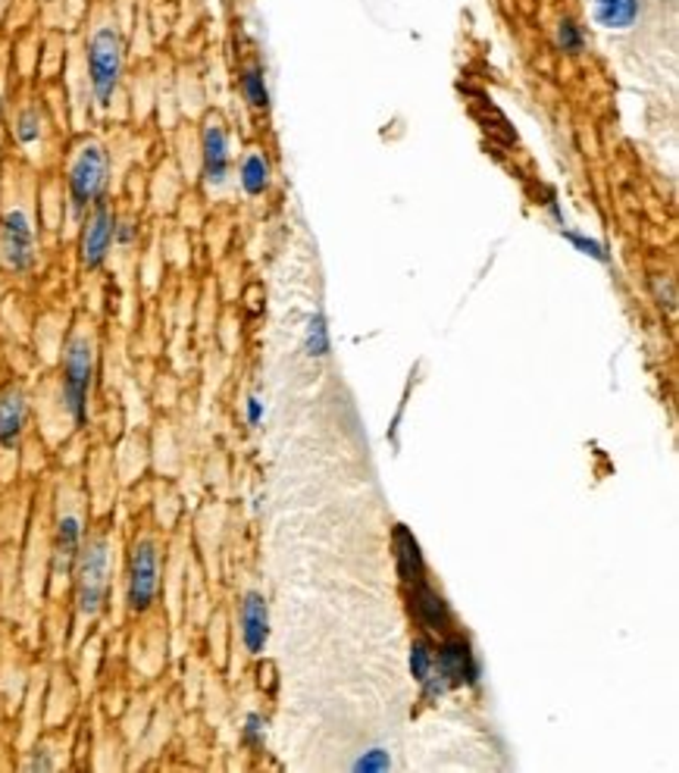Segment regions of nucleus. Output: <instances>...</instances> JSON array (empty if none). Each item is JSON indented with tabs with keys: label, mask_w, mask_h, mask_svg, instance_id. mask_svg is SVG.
Listing matches in <instances>:
<instances>
[{
	"label": "nucleus",
	"mask_w": 679,
	"mask_h": 773,
	"mask_svg": "<svg viewBox=\"0 0 679 773\" xmlns=\"http://www.w3.org/2000/svg\"><path fill=\"white\" fill-rule=\"evenodd\" d=\"M119 76H122V39L117 29L104 25L91 35V44H88V78H91V92L100 107L114 100Z\"/></svg>",
	"instance_id": "obj_1"
},
{
	"label": "nucleus",
	"mask_w": 679,
	"mask_h": 773,
	"mask_svg": "<svg viewBox=\"0 0 679 773\" xmlns=\"http://www.w3.org/2000/svg\"><path fill=\"white\" fill-rule=\"evenodd\" d=\"M95 376V351L88 339H73L66 357H63V401L73 417V423L82 426L88 417V388Z\"/></svg>",
	"instance_id": "obj_2"
},
{
	"label": "nucleus",
	"mask_w": 679,
	"mask_h": 773,
	"mask_svg": "<svg viewBox=\"0 0 679 773\" xmlns=\"http://www.w3.org/2000/svg\"><path fill=\"white\" fill-rule=\"evenodd\" d=\"M107 189V154L100 144H85L69 170V211L73 219H82L85 211L100 201Z\"/></svg>",
	"instance_id": "obj_3"
},
{
	"label": "nucleus",
	"mask_w": 679,
	"mask_h": 773,
	"mask_svg": "<svg viewBox=\"0 0 679 773\" xmlns=\"http://www.w3.org/2000/svg\"><path fill=\"white\" fill-rule=\"evenodd\" d=\"M107 573H110V548L107 539H91L82 548L78 558V582H76V601L82 618H95L107 595Z\"/></svg>",
	"instance_id": "obj_4"
},
{
	"label": "nucleus",
	"mask_w": 679,
	"mask_h": 773,
	"mask_svg": "<svg viewBox=\"0 0 679 773\" xmlns=\"http://www.w3.org/2000/svg\"><path fill=\"white\" fill-rule=\"evenodd\" d=\"M160 589V551L151 539L138 541L132 551V567H129V608L132 611H148L157 599Z\"/></svg>",
	"instance_id": "obj_5"
},
{
	"label": "nucleus",
	"mask_w": 679,
	"mask_h": 773,
	"mask_svg": "<svg viewBox=\"0 0 679 773\" xmlns=\"http://www.w3.org/2000/svg\"><path fill=\"white\" fill-rule=\"evenodd\" d=\"M0 254L7 267L17 272H25L35 264V233L32 223L22 211H10L0 223Z\"/></svg>",
	"instance_id": "obj_6"
},
{
	"label": "nucleus",
	"mask_w": 679,
	"mask_h": 773,
	"mask_svg": "<svg viewBox=\"0 0 679 773\" xmlns=\"http://www.w3.org/2000/svg\"><path fill=\"white\" fill-rule=\"evenodd\" d=\"M435 670L445 679V686H476L479 683V664L473 657L470 642L461 636L442 642V648L435 655Z\"/></svg>",
	"instance_id": "obj_7"
},
{
	"label": "nucleus",
	"mask_w": 679,
	"mask_h": 773,
	"mask_svg": "<svg viewBox=\"0 0 679 773\" xmlns=\"http://www.w3.org/2000/svg\"><path fill=\"white\" fill-rule=\"evenodd\" d=\"M114 229H117L114 213H110V207L104 201H97L95 213H91V219H88V226L82 233V264L88 270H97L107 260L110 245H114Z\"/></svg>",
	"instance_id": "obj_8"
},
{
	"label": "nucleus",
	"mask_w": 679,
	"mask_h": 773,
	"mask_svg": "<svg viewBox=\"0 0 679 773\" xmlns=\"http://www.w3.org/2000/svg\"><path fill=\"white\" fill-rule=\"evenodd\" d=\"M241 638H245V648L251 655H260L267 648V638H270V611H267V601L257 592H248L245 601H241Z\"/></svg>",
	"instance_id": "obj_9"
},
{
	"label": "nucleus",
	"mask_w": 679,
	"mask_h": 773,
	"mask_svg": "<svg viewBox=\"0 0 679 773\" xmlns=\"http://www.w3.org/2000/svg\"><path fill=\"white\" fill-rule=\"evenodd\" d=\"M204 179L214 189H223L229 179V138L216 122L204 129Z\"/></svg>",
	"instance_id": "obj_10"
},
{
	"label": "nucleus",
	"mask_w": 679,
	"mask_h": 773,
	"mask_svg": "<svg viewBox=\"0 0 679 773\" xmlns=\"http://www.w3.org/2000/svg\"><path fill=\"white\" fill-rule=\"evenodd\" d=\"M410 586H413V592H410V608H413L417 620H420L423 626H429V630H435V633H445L448 623H451V611H448L445 599H442L432 586H427V580H417L410 582Z\"/></svg>",
	"instance_id": "obj_11"
},
{
	"label": "nucleus",
	"mask_w": 679,
	"mask_h": 773,
	"mask_svg": "<svg viewBox=\"0 0 679 773\" xmlns=\"http://www.w3.org/2000/svg\"><path fill=\"white\" fill-rule=\"evenodd\" d=\"M25 395L20 388H7L0 395V445L3 448H17L22 436V426H25Z\"/></svg>",
	"instance_id": "obj_12"
},
{
	"label": "nucleus",
	"mask_w": 679,
	"mask_h": 773,
	"mask_svg": "<svg viewBox=\"0 0 679 773\" xmlns=\"http://www.w3.org/2000/svg\"><path fill=\"white\" fill-rule=\"evenodd\" d=\"M395 561H398V577L405 582L423 580V573H427L423 551H420V541L413 539L408 526L395 529Z\"/></svg>",
	"instance_id": "obj_13"
},
{
	"label": "nucleus",
	"mask_w": 679,
	"mask_h": 773,
	"mask_svg": "<svg viewBox=\"0 0 679 773\" xmlns=\"http://www.w3.org/2000/svg\"><path fill=\"white\" fill-rule=\"evenodd\" d=\"M595 22L611 32H626L639 22V0H595Z\"/></svg>",
	"instance_id": "obj_14"
},
{
	"label": "nucleus",
	"mask_w": 679,
	"mask_h": 773,
	"mask_svg": "<svg viewBox=\"0 0 679 773\" xmlns=\"http://www.w3.org/2000/svg\"><path fill=\"white\" fill-rule=\"evenodd\" d=\"M78 541H82V523L76 517H63L57 526V551H54V570L60 577L69 573V567L76 561Z\"/></svg>",
	"instance_id": "obj_15"
},
{
	"label": "nucleus",
	"mask_w": 679,
	"mask_h": 773,
	"mask_svg": "<svg viewBox=\"0 0 679 773\" xmlns=\"http://www.w3.org/2000/svg\"><path fill=\"white\" fill-rule=\"evenodd\" d=\"M241 189L257 197L270 189V163L263 154H248L241 160Z\"/></svg>",
	"instance_id": "obj_16"
},
{
	"label": "nucleus",
	"mask_w": 679,
	"mask_h": 773,
	"mask_svg": "<svg viewBox=\"0 0 679 773\" xmlns=\"http://www.w3.org/2000/svg\"><path fill=\"white\" fill-rule=\"evenodd\" d=\"M330 348L332 342L326 316H323V313H313L311 320H308V332H304V351H308V357H326Z\"/></svg>",
	"instance_id": "obj_17"
},
{
	"label": "nucleus",
	"mask_w": 679,
	"mask_h": 773,
	"mask_svg": "<svg viewBox=\"0 0 679 773\" xmlns=\"http://www.w3.org/2000/svg\"><path fill=\"white\" fill-rule=\"evenodd\" d=\"M241 92H245V100L251 104L254 110H267L270 107V92H267V82H263V69H248L241 76Z\"/></svg>",
	"instance_id": "obj_18"
},
{
	"label": "nucleus",
	"mask_w": 679,
	"mask_h": 773,
	"mask_svg": "<svg viewBox=\"0 0 679 773\" xmlns=\"http://www.w3.org/2000/svg\"><path fill=\"white\" fill-rule=\"evenodd\" d=\"M432 670H435L432 645H429L427 638H417V642L410 645V677L417 679V683H423V679L432 677Z\"/></svg>",
	"instance_id": "obj_19"
},
{
	"label": "nucleus",
	"mask_w": 679,
	"mask_h": 773,
	"mask_svg": "<svg viewBox=\"0 0 679 773\" xmlns=\"http://www.w3.org/2000/svg\"><path fill=\"white\" fill-rule=\"evenodd\" d=\"M558 47L563 54H580L585 47V39H582V29L573 20H561L558 25Z\"/></svg>",
	"instance_id": "obj_20"
},
{
	"label": "nucleus",
	"mask_w": 679,
	"mask_h": 773,
	"mask_svg": "<svg viewBox=\"0 0 679 773\" xmlns=\"http://www.w3.org/2000/svg\"><path fill=\"white\" fill-rule=\"evenodd\" d=\"M563 238L576 248L580 254H585V257H592V260H599V264H607L611 257H607V251H604V245H599L595 238H585V235H580V233H563Z\"/></svg>",
	"instance_id": "obj_21"
},
{
	"label": "nucleus",
	"mask_w": 679,
	"mask_h": 773,
	"mask_svg": "<svg viewBox=\"0 0 679 773\" xmlns=\"http://www.w3.org/2000/svg\"><path fill=\"white\" fill-rule=\"evenodd\" d=\"M391 767V758L382 749H369L357 761H354V771L357 773H386Z\"/></svg>",
	"instance_id": "obj_22"
},
{
	"label": "nucleus",
	"mask_w": 679,
	"mask_h": 773,
	"mask_svg": "<svg viewBox=\"0 0 679 773\" xmlns=\"http://www.w3.org/2000/svg\"><path fill=\"white\" fill-rule=\"evenodd\" d=\"M17 138H20V144H35L41 138V119L35 110H25L20 117V122H17Z\"/></svg>",
	"instance_id": "obj_23"
},
{
	"label": "nucleus",
	"mask_w": 679,
	"mask_h": 773,
	"mask_svg": "<svg viewBox=\"0 0 679 773\" xmlns=\"http://www.w3.org/2000/svg\"><path fill=\"white\" fill-rule=\"evenodd\" d=\"M655 294H658L660 308L667 304L670 313L677 310V289H673V282H670V279H655Z\"/></svg>",
	"instance_id": "obj_24"
},
{
	"label": "nucleus",
	"mask_w": 679,
	"mask_h": 773,
	"mask_svg": "<svg viewBox=\"0 0 679 773\" xmlns=\"http://www.w3.org/2000/svg\"><path fill=\"white\" fill-rule=\"evenodd\" d=\"M263 727H267V720L260 715H251L248 717V727H245V739H248L251 745H260V742H263V733H267Z\"/></svg>",
	"instance_id": "obj_25"
},
{
	"label": "nucleus",
	"mask_w": 679,
	"mask_h": 773,
	"mask_svg": "<svg viewBox=\"0 0 679 773\" xmlns=\"http://www.w3.org/2000/svg\"><path fill=\"white\" fill-rule=\"evenodd\" d=\"M114 241H119V245H132V241H136V226H132V223H117Z\"/></svg>",
	"instance_id": "obj_26"
},
{
	"label": "nucleus",
	"mask_w": 679,
	"mask_h": 773,
	"mask_svg": "<svg viewBox=\"0 0 679 773\" xmlns=\"http://www.w3.org/2000/svg\"><path fill=\"white\" fill-rule=\"evenodd\" d=\"M248 423H263V401H260V398H248Z\"/></svg>",
	"instance_id": "obj_27"
},
{
	"label": "nucleus",
	"mask_w": 679,
	"mask_h": 773,
	"mask_svg": "<svg viewBox=\"0 0 679 773\" xmlns=\"http://www.w3.org/2000/svg\"><path fill=\"white\" fill-rule=\"evenodd\" d=\"M54 767V761H47V754H44V749H39V754L29 761V771H51Z\"/></svg>",
	"instance_id": "obj_28"
},
{
	"label": "nucleus",
	"mask_w": 679,
	"mask_h": 773,
	"mask_svg": "<svg viewBox=\"0 0 679 773\" xmlns=\"http://www.w3.org/2000/svg\"><path fill=\"white\" fill-rule=\"evenodd\" d=\"M0 3H3V0H0Z\"/></svg>",
	"instance_id": "obj_29"
}]
</instances>
